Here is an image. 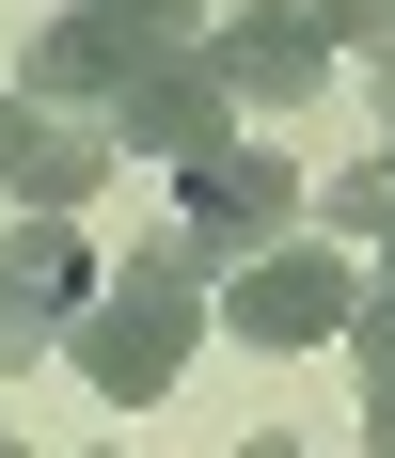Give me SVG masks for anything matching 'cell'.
<instances>
[{
	"label": "cell",
	"instance_id": "8",
	"mask_svg": "<svg viewBox=\"0 0 395 458\" xmlns=\"http://www.w3.org/2000/svg\"><path fill=\"white\" fill-rule=\"evenodd\" d=\"M0 301H16V317H80L95 301V253H80V222H0Z\"/></svg>",
	"mask_w": 395,
	"mask_h": 458
},
{
	"label": "cell",
	"instance_id": "9",
	"mask_svg": "<svg viewBox=\"0 0 395 458\" xmlns=\"http://www.w3.org/2000/svg\"><path fill=\"white\" fill-rule=\"evenodd\" d=\"M95 16H111V32H142V47H190V32H206V0H95Z\"/></svg>",
	"mask_w": 395,
	"mask_h": 458
},
{
	"label": "cell",
	"instance_id": "7",
	"mask_svg": "<svg viewBox=\"0 0 395 458\" xmlns=\"http://www.w3.org/2000/svg\"><path fill=\"white\" fill-rule=\"evenodd\" d=\"M95 174H127L95 111H0V190H16V222H80Z\"/></svg>",
	"mask_w": 395,
	"mask_h": 458
},
{
	"label": "cell",
	"instance_id": "10",
	"mask_svg": "<svg viewBox=\"0 0 395 458\" xmlns=\"http://www.w3.org/2000/svg\"><path fill=\"white\" fill-rule=\"evenodd\" d=\"M332 16V47H395V0H316Z\"/></svg>",
	"mask_w": 395,
	"mask_h": 458
},
{
	"label": "cell",
	"instance_id": "12",
	"mask_svg": "<svg viewBox=\"0 0 395 458\" xmlns=\"http://www.w3.org/2000/svg\"><path fill=\"white\" fill-rule=\"evenodd\" d=\"M237 458H301V443H285V427H253V443H237Z\"/></svg>",
	"mask_w": 395,
	"mask_h": 458
},
{
	"label": "cell",
	"instance_id": "6",
	"mask_svg": "<svg viewBox=\"0 0 395 458\" xmlns=\"http://www.w3.org/2000/svg\"><path fill=\"white\" fill-rule=\"evenodd\" d=\"M206 64H221V95H237V111H301L316 80H332V16H316V0H237V16H206Z\"/></svg>",
	"mask_w": 395,
	"mask_h": 458
},
{
	"label": "cell",
	"instance_id": "11",
	"mask_svg": "<svg viewBox=\"0 0 395 458\" xmlns=\"http://www.w3.org/2000/svg\"><path fill=\"white\" fill-rule=\"evenodd\" d=\"M364 253H380V269H364V317H395V237H364Z\"/></svg>",
	"mask_w": 395,
	"mask_h": 458
},
{
	"label": "cell",
	"instance_id": "16",
	"mask_svg": "<svg viewBox=\"0 0 395 458\" xmlns=\"http://www.w3.org/2000/svg\"><path fill=\"white\" fill-rule=\"evenodd\" d=\"M0 111H16V95H0Z\"/></svg>",
	"mask_w": 395,
	"mask_h": 458
},
{
	"label": "cell",
	"instance_id": "15",
	"mask_svg": "<svg viewBox=\"0 0 395 458\" xmlns=\"http://www.w3.org/2000/svg\"><path fill=\"white\" fill-rule=\"evenodd\" d=\"M95 458H127V443H95Z\"/></svg>",
	"mask_w": 395,
	"mask_h": 458
},
{
	"label": "cell",
	"instance_id": "1",
	"mask_svg": "<svg viewBox=\"0 0 395 458\" xmlns=\"http://www.w3.org/2000/svg\"><path fill=\"white\" fill-rule=\"evenodd\" d=\"M206 332H221V301L159 253V237H142L127 269H95V301L64 317V364H80L111 411H142V395H175V379H190V348H206Z\"/></svg>",
	"mask_w": 395,
	"mask_h": 458
},
{
	"label": "cell",
	"instance_id": "5",
	"mask_svg": "<svg viewBox=\"0 0 395 458\" xmlns=\"http://www.w3.org/2000/svg\"><path fill=\"white\" fill-rule=\"evenodd\" d=\"M142 64H159L142 32H111L95 0H64V16L16 32V80H0V95H16V111H95V127H111V95H127Z\"/></svg>",
	"mask_w": 395,
	"mask_h": 458
},
{
	"label": "cell",
	"instance_id": "14",
	"mask_svg": "<svg viewBox=\"0 0 395 458\" xmlns=\"http://www.w3.org/2000/svg\"><path fill=\"white\" fill-rule=\"evenodd\" d=\"M0 458H32V443H16V427H0Z\"/></svg>",
	"mask_w": 395,
	"mask_h": 458
},
{
	"label": "cell",
	"instance_id": "13",
	"mask_svg": "<svg viewBox=\"0 0 395 458\" xmlns=\"http://www.w3.org/2000/svg\"><path fill=\"white\" fill-rule=\"evenodd\" d=\"M380 142H395V47H380Z\"/></svg>",
	"mask_w": 395,
	"mask_h": 458
},
{
	"label": "cell",
	"instance_id": "3",
	"mask_svg": "<svg viewBox=\"0 0 395 458\" xmlns=\"http://www.w3.org/2000/svg\"><path fill=\"white\" fill-rule=\"evenodd\" d=\"M348 317H364V269L332 237H285L221 284V332H253V348H348Z\"/></svg>",
	"mask_w": 395,
	"mask_h": 458
},
{
	"label": "cell",
	"instance_id": "4",
	"mask_svg": "<svg viewBox=\"0 0 395 458\" xmlns=\"http://www.w3.org/2000/svg\"><path fill=\"white\" fill-rule=\"evenodd\" d=\"M253 127L237 95H221V64L206 47H159L127 95H111V158H159V174H190V158H221V142Z\"/></svg>",
	"mask_w": 395,
	"mask_h": 458
},
{
	"label": "cell",
	"instance_id": "2",
	"mask_svg": "<svg viewBox=\"0 0 395 458\" xmlns=\"http://www.w3.org/2000/svg\"><path fill=\"white\" fill-rule=\"evenodd\" d=\"M301 222H316V174H301V158H269V142L237 127L221 158H190V174H175V222H159V253H175V269L221 301V284L253 269V253H285Z\"/></svg>",
	"mask_w": 395,
	"mask_h": 458
}]
</instances>
